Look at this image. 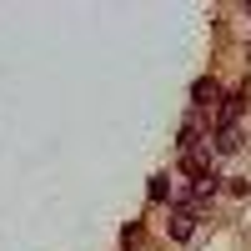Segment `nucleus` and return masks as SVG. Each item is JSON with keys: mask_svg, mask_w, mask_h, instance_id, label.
Instances as JSON below:
<instances>
[{"mask_svg": "<svg viewBox=\"0 0 251 251\" xmlns=\"http://www.w3.org/2000/svg\"><path fill=\"white\" fill-rule=\"evenodd\" d=\"M216 100H221V86H216L211 75H201L196 86H191V106H196V111H206V106H216Z\"/></svg>", "mask_w": 251, "mask_h": 251, "instance_id": "nucleus-1", "label": "nucleus"}, {"mask_svg": "<svg viewBox=\"0 0 251 251\" xmlns=\"http://www.w3.org/2000/svg\"><path fill=\"white\" fill-rule=\"evenodd\" d=\"M241 111H246V100H241V96H226V100H221V131H226V126H236Z\"/></svg>", "mask_w": 251, "mask_h": 251, "instance_id": "nucleus-2", "label": "nucleus"}, {"mask_svg": "<svg viewBox=\"0 0 251 251\" xmlns=\"http://www.w3.org/2000/svg\"><path fill=\"white\" fill-rule=\"evenodd\" d=\"M236 146H241V131H236V126H226V131H216V151H221V156H231Z\"/></svg>", "mask_w": 251, "mask_h": 251, "instance_id": "nucleus-3", "label": "nucleus"}, {"mask_svg": "<svg viewBox=\"0 0 251 251\" xmlns=\"http://www.w3.org/2000/svg\"><path fill=\"white\" fill-rule=\"evenodd\" d=\"M166 196H171V181H166V176H151V201H166Z\"/></svg>", "mask_w": 251, "mask_h": 251, "instance_id": "nucleus-4", "label": "nucleus"}, {"mask_svg": "<svg viewBox=\"0 0 251 251\" xmlns=\"http://www.w3.org/2000/svg\"><path fill=\"white\" fill-rule=\"evenodd\" d=\"M241 100H246V106H251V80H246V86H241Z\"/></svg>", "mask_w": 251, "mask_h": 251, "instance_id": "nucleus-5", "label": "nucleus"}]
</instances>
